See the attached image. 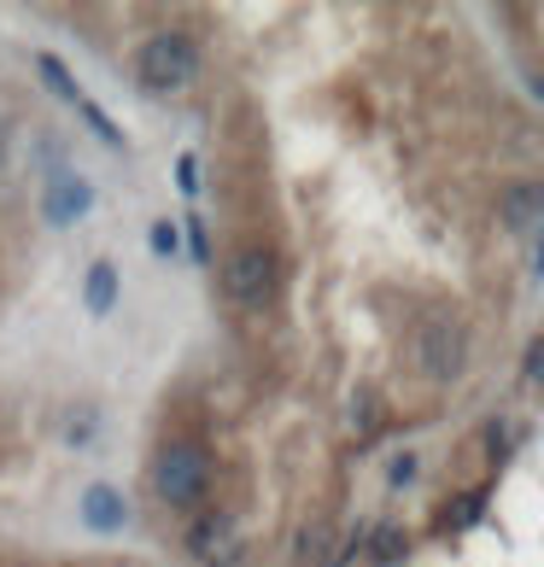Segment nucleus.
I'll return each instance as SVG.
<instances>
[{
	"instance_id": "obj_11",
	"label": "nucleus",
	"mask_w": 544,
	"mask_h": 567,
	"mask_svg": "<svg viewBox=\"0 0 544 567\" xmlns=\"http://www.w3.org/2000/svg\"><path fill=\"white\" fill-rule=\"evenodd\" d=\"M35 71H41V76H48V89H53L59 100H71V106H76V100H82V89H76V82H71V71H65V65H59V59H53V53H35Z\"/></svg>"
},
{
	"instance_id": "obj_8",
	"label": "nucleus",
	"mask_w": 544,
	"mask_h": 567,
	"mask_svg": "<svg viewBox=\"0 0 544 567\" xmlns=\"http://www.w3.org/2000/svg\"><path fill=\"white\" fill-rule=\"evenodd\" d=\"M82 515H89V527H100V533H117L123 520H130V509H123V497L112 486H89V492H82Z\"/></svg>"
},
{
	"instance_id": "obj_6",
	"label": "nucleus",
	"mask_w": 544,
	"mask_h": 567,
	"mask_svg": "<svg viewBox=\"0 0 544 567\" xmlns=\"http://www.w3.org/2000/svg\"><path fill=\"white\" fill-rule=\"evenodd\" d=\"M89 205H94V187L82 182L76 171H53V176H48V199H41L48 223H76Z\"/></svg>"
},
{
	"instance_id": "obj_10",
	"label": "nucleus",
	"mask_w": 544,
	"mask_h": 567,
	"mask_svg": "<svg viewBox=\"0 0 544 567\" xmlns=\"http://www.w3.org/2000/svg\"><path fill=\"white\" fill-rule=\"evenodd\" d=\"M117 305V269L112 264H94L89 269V317H106Z\"/></svg>"
},
{
	"instance_id": "obj_3",
	"label": "nucleus",
	"mask_w": 544,
	"mask_h": 567,
	"mask_svg": "<svg viewBox=\"0 0 544 567\" xmlns=\"http://www.w3.org/2000/svg\"><path fill=\"white\" fill-rule=\"evenodd\" d=\"M415 363H422L428 381H456L469 363V333L463 322H451V317H428L422 333H415Z\"/></svg>"
},
{
	"instance_id": "obj_13",
	"label": "nucleus",
	"mask_w": 544,
	"mask_h": 567,
	"mask_svg": "<svg viewBox=\"0 0 544 567\" xmlns=\"http://www.w3.org/2000/svg\"><path fill=\"white\" fill-rule=\"evenodd\" d=\"M153 251H158V258H176V228H171V223L153 228Z\"/></svg>"
},
{
	"instance_id": "obj_9",
	"label": "nucleus",
	"mask_w": 544,
	"mask_h": 567,
	"mask_svg": "<svg viewBox=\"0 0 544 567\" xmlns=\"http://www.w3.org/2000/svg\"><path fill=\"white\" fill-rule=\"evenodd\" d=\"M333 544H340V538H333L328 520H310V527L299 533V561H305V567H333V561H340V550H333Z\"/></svg>"
},
{
	"instance_id": "obj_14",
	"label": "nucleus",
	"mask_w": 544,
	"mask_h": 567,
	"mask_svg": "<svg viewBox=\"0 0 544 567\" xmlns=\"http://www.w3.org/2000/svg\"><path fill=\"white\" fill-rule=\"evenodd\" d=\"M410 474H415V456H399V462H392V486H404Z\"/></svg>"
},
{
	"instance_id": "obj_7",
	"label": "nucleus",
	"mask_w": 544,
	"mask_h": 567,
	"mask_svg": "<svg viewBox=\"0 0 544 567\" xmlns=\"http://www.w3.org/2000/svg\"><path fill=\"white\" fill-rule=\"evenodd\" d=\"M538 205H544V187L515 182V187H504V199H497V217H504V228H515V235H527L538 223Z\"/></svg>"
},
{
	"instance_id": "obj_4",
	"label": "nucleus",
	"mask_w": 544,
	"mask_h": 567,
	"mask_svg": "<svg viewBox=\"0 0 544 567\" xmlns=\"http://www.w3.org/2000/svg\"><path fill=\"white\" fill-rule=\"evenodd\" d=\"M276 281H281V264H276V251H269V246H246L223 269L228 299H240V305H269V299H276Z\"/></svg>"
},
{
	"instance_id": "obj_5",
	"label": "nucleus",
	"mask_w": 544,
	"mask_h": 567,
	"mask_svg": "<svg viewBox=\"0 0 544 567\" xmlns=\"http://www.w3.org/2000/svg\"><path fill=\"white\" fill-rule=\"evenodd\" d=\"M187 550H194L205 567H228V561L240 556L235 520H228V515H199L194 527H187Z\"/></svg>"
},
{
	"instance_id": "obj_12",
	"label": "nucleus",
	"mask_w": 544,
	"mask_h": 567,
	"mask_svg": "<svg viewBox=\"0 0 544 567\" xmlns=\"http://www.w3.org/2000/svg\"><path fill=\"white\" fill-rule=\"evenodd\" d=\"M374 556H381V561H399V556H404V533L381 527V533H374Z\"/></svg>"
},
{
	"instance_id": "obj_1",
	"label": "nucleus",
	"mask_w": 544,
	"mask_h": 567,
	"mask_svg": "<svg viewBox=\"0 0 544 567\" xmlns=\"http://www.w3.org/2000/svg\"><path fill=\"white\" fill-rule=\"evenodd\" d=\"M194 76H199V48H194L187 35L158 30V35L141 41V53H135V82H141V89L176 94V89H187Z\"/></svg>"
},
{
	"instance_id": "obj_2",
	"label": "nucleus",
	"mask_w": 544,
	"mask_h": 567,
	"mask_svg": "<svg viewBox=\"0 0 544 567\" xmlns=\"http://www.w3.org/2000/svg\"><path fill=\"white\" fill-rule=\"evenodd\" d=\"M212 486V462H205L199 445H164L158 462H153V492L164 503H176V509H194Z\"/></svg>"
}]
</instances>
